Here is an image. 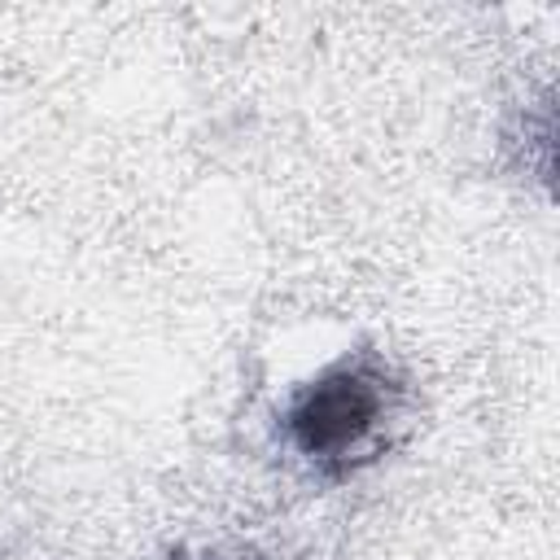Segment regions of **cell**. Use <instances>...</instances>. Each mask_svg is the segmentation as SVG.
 <instances>
[{
    "mask_svg": "<svg viewBox=\"0 0 560 560\" xmlns=\"http://www.w3.org/2000/svg\"><path fill=\"white\" fill-rule=\"evenodd\" d=\"M385 416V389L363 368H337L306 385L289 407V438L311 459H350Z\"/></svg>",
    "mask_w": 560,
    "mask_h": 560,
    "instance_id": "cell-1",
    "label": "cell"
}]
</instances>
